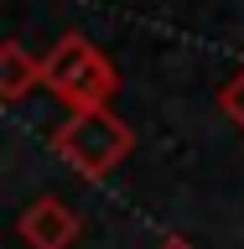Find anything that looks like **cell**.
Listing matches in <instances>:
<instances>
[{"label": "cell", "instance_id": "4", "mask_svg": "<svg viewBox=\"0 0 244 249\" xmlns=\"http://www.w3.org/2000/svg\"><path fill=\"white\" fill-rule=\"evenodd\" d=\"M37 83H42V57H31L21 42H5L0 47V99L21 104Z\"/></svg>", "mask_w": 244, "mask_h": 249}, {"label": "cell", "instance_id": "2", "mask_svg": "<svg viewBox=\"0 0 244 249\" xmlns=\"http://www.w3.org/2000/svg\"><path fill=\"white\" fill-rule=\"evenodd\" d=\"M42 83L68 104V114H73V109H104L109 99L120 93V73H114V62H109L89 36H78V31H62L57 42L47 47V57H42Z\"/></svg>", "mask_w": 244, "mask_h": 249}, {"label": "cell", "instance_id": "1", "mask_svg": "<svg viewBox=\"0 0 244 249\" xmlns=\"http://www.w3.org/2000/svg\"><path fill=\"white\" fill-rule=\"evenodd\" d=\"M135 151V130L114 114V109H73L68 120L52 130V156L83 182H104L109 171H120Z\"/></svg>", "mask_w": 244, "mask_h": 249}, {"label": "cell", "instance_id": "6", "mask_svg": "<svg viewBox=\"0 0 244 249\" xmlns=\"http://www.w3.org/2000/svg\"><path fill=\"white\" fill-rule=\"evenodd\" d=\"M156 249H198V244H192L187 233H167V239H161V244H156Z\"/></svg>", "mask_w": 244, "mask_h": 249}, {"label": "cell", "instance_id": "3", "mask_svg": "<svg viewBox=\"0 0 244 249\" xmlns=\"http://www.w3.org/2000/svg\"><path fill=\"white\" fill-rule=\"evenodd\" d=\"M16 233H21L31 249H73V239L83 233V223H78V213L62 197H37V202L21 208Z\"/></svg>", "mask_w": 244, "mask_h": 249}, {"label": "cell", "instance_id": "5", "mask_svg": "<svg viewBox=\"0 0 244 249\" xmlns=\"http://www.w3.org/2000/svg\"><path fill=\"white\" fill-rule=\"evenodd\" d=\"M218 109L229 114V124L244 135V68L229 78V83H224V89H218Z\"/></svg>", "mask_w": 244, "mask_h": 249}]
</instances>
